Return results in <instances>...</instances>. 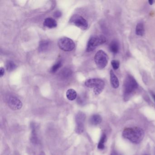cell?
<instances>
[{
	"instance_id": "cell-1",
	"label": "cell",
	"mask_w": 155,
	"mask_h": 155,
	"mask_svg": "<svg viewBox=\"0 0 155 155\" xmlns=\"http://www.w3.org/2000/svg\"><path fill=\"white\" fill-rule=\"evenodd\" d=\"M144 135V131L139 127L126 128L122 133L124 138L135 144L140 143L143 140Z\"/></svg>"
},
{
	"instance_id": "cell-2",
	"label": "cell",
	"mask_w": 155,
	"mask_h": 155,
	"mask_svg": "<svg viewBox=\"0 0 155 155\" xmlns=\"http://www.w3.org/2000/svg\"><path fill=\"white\" fill-rule=\"evenodd\" d=\"M138 87V84L132 76L128 74L126 76L123 84V93L125 100H127L136 91Z\"/></svg>"
},
{
	"instance_id": "cell-3",
	"label": "cell",
	"mask_w": 155,
	"mask_h": 155,
	"mask_svg": "<svg viewBox=\"0 0 155 155\" xmlns=\"http://www.w3.org/2000/svg\"><path fill=\"white\" fill-rule=\"evenodd\" d=\"M85 85L88 88H93L94 93L99 95L102 92L105 87V82L99 78L88 79L85 81Z\"/></svg>"
},
{
	"instance_id": "cell-4",
	"label": "cell",
	"mask_w": 155,
	"mask_h": 155,
	"mask_svg": "<svg viewBox=\"0 0 155 155\" xmlns=\"http://www.w3.org/2000/svg\"><path fill=\"white\" fill-rule=\"evenodd\" d=\"M106 39L103 35H97L91 36L87 42L86 51L87 52H91L100 45L106 43Z\"/></svg>"
},
{
	"instance_id": "cell-5",
	"label": "cell",
	"mask_w": 155,
	"mask_h": 155,
	"mask_svg": "<svg viewBox=\"0 0 155 155\" xmlns=\"http://www.w3.org/2000/svg\"><path fill=\"white\" fill-rule=\"evenodd\" d=\"M94 60L97 67L99 69H103L108 64V56L103 50H99L95 54Z\"/></svg>"
},
{
	"instance_id": "cell-6",
	"label": "cell",
	"mask_w": 155,
	"mask_h": 155,
	"mask_svg": "<svg viewBox=\"0 0 155 155\" xmlns=\"http://www.w3.org/2000/svg\"><path fill=\"white\" fill-rule=\"evenodd\" d=\"M69 22L82 30H86L88 28V24L87 21L78 14L73 15L70 19Z\"/></svg>"
},
{
	"instance_id": "cell-7",
	"label": "cell",
	"mask_w": 155,
	"mask_h": 155,
	"mask_svg": "<svg viewBox=\"0 0 155 155\" xmlns=\"http://www.w3.org/2000/svg\"><path fill=\"white\" fill-rule=\"evenodd\" d=\"M58 46L60 49L65 51H71L75 47L73 40L66 37L60 38L58 41Z\"/></svg>"
},
{
	"instance_id": "cell-8",
	"label": "cell",
	"mask_w": 155,
	"mask_h": 155,
	"mask_svg": "<svg viewBox=\"0 0 155 155\" xmlns=\"http://www.w3.org/2000/svg\"><path fill=\"white\" fill-rule=\"evenodd\" d=\"M85 120H86V115L84 113L80 112L76 115V132L78 134H81L84 131Z\"/></svg>"
},
{
	"instance_id": "cell-9",
	"label": "cell",
	"mask_w": 155,
	"mask_h": 155,
	"mask_svg": "<svg viewBox=\"0 0 155 155\" xmlns=\"http://www.w3.org/2000/svg\"><path fill=\"white\" fill-rule=\"evenodd\" d=\"M7 103L10 108L15 111L20 110L22 107L21 101L17 97L13 96H9Z\"/></svg>"
},
{
	"instance_id": "cell-10",
	"label": "cell",
	"mask_w": 155,
	"mask_h": 155,
	"mask_svg": "<svg viewBox=\"0 0 155 155\" xmlns=\"http://www.w3.org/2000/svg\"><path fill=\"white\" fill-rule=\"evenodd\" d=\"M110 82L112 87L115 89L118 88L120 85L119 80L112 70H110Z\"/></svg>"
},
{
	"instance_id": "cell-11",
	"label": "cell",
	"mask_w": 155,
	"mask_h": 155,
	"mask_svg": "<svg viewBox=\"0 0 155 155\" xmlns=\"http://www.w3.org/2000/svg\"><path fill=\"white\" fill-rule=\"evenodd\" d=\"M43 25L48 28H54L57 26V22L55 19L51 17H48L44 20Z\"/></svg>"
},
{
	"instance_id": "cell-12",
	"label": "cell",
	"mask_w": 155,
	"mask_h": 155,
	"mask_svg": "<svg viewBox=\"0 0 155 155\" xmlns=\"http://www.w3.org/2000/svg\"><path fill=\"white\" fill-rule=\"evenodd\" d=\"M50 41L47 40H42L39 43L38 50L40 52H45L47 51L50 46Z\"/></svg>"
},
{
	"instance_id": "cell-13",
	"label": "cell",
	"mask_w": 155,
	"mask_h": 155,
	"mask_svg": "<svg viewBox=\"0 0 155 155\" xmlns=\"http://www.w3.org/2000/svg\"><path fill=\"white\" fill-rule=\"evenodd\" d=\"M109 49L110 51L114 54L118 53L119 50V45L118 41L116 40H114L111 41L109 46Z\"/></svg>"
},
{
	"instance_id": "cell-14",
	"label": "cell",
	"mask_w": 155,
	"mask_h": 155,
	"mask_svg": "<svg viewBox=\"0 0 155 155\" xmlns=\"http://www.w3.org/2000/svg\"><path fill=\"white\" fill-rule=\"evenodd\" d=\"M102 121V118L98 114L92 115L90 118V122L92 125H97L100 124Z\"/></svg>"
},
{
	"instance_id": "cell-15",
	"label": "cell",
	"mask_w": 155,
	"mask_h": 155,
	"mask_svg": "<svg viewBox=\"0 0 155 155\" xmlns=\"http://www.w3.org/2000/svg\"><path fill=\"white\" fill-rule=\"evenodd\" d=\"M145 33L144 24L142 22H140L137 24L136 28V34L139 36H143Z\"/></svg>"
},
{
	"instance_id": "cell-16",
	"label": "cell",
	"mask_w": 155,
	"mask_h": 155,
	"mask_svg": "<svg viewBox=\"0 0 155 155\" xmlns=\"http://www.w3.org/2000/svg\"><path fill=\"white\" fill-rule=\"evenodd\" d=\"M66 97L70 101H73L77 97V93L73 89H70L67 90L66 93Z\"/></svg>"
},
{
	"instance_id": "cell-17",
	"label": "cell",
	"mask_w": 155,
	"mask_h": 155,
	"mask_svg": "<svg viewBox=\"0 0 155 155\" xmlns=\"http://www.w3.org/2000/svg\"><path fill=\"white\" fill-rule=\"evenodd\" d=\"M6 69L7 71H12L15 70L16 67V65L13 61H8L6 63Z\"/></svg>"
},
{
	"instance_id": "cell-18",
	"label": "cell",
	"mask_w": 155,
	"mask_h": 155,
	"mask_svg": "<svg viewBox=\"0 0 155 155\" xmlns=\"http://www.w3.org/2000/svg\"><path fill=\"white\" fill-rule=\"evenodd\" d=\"M106 134H103L100 139V141L98 145V148L99 149H103L105 147L104 143L106 141Z\"/></svg>"
},
{
	"instance_id": "cell-19",
	"label": "cell",
	"mask_w": 155,
	"mask_h": 155,
	"mask_svg": "<svg viewBox=\"0 0 155 155\" xmlns=\"http://www.w3.org/2000/svg\"><path fill=\"white\" fill-rule=\"evenodd\" d=\"M62 63L61 61H57L56 64H54L53 66H52L51 70L50 72L52 73H54L58 71V69L61 67Z\"/></svg>"
},
{
	"instance_id": "cell-20",
	"label": "cell",
	"mask_w": 155,
	"mask_h": 155,
	"mask_svg": "<svg viewBox=\"0 0 155 155\" xmlns=\"http://www.w3.org/2000/svg\"><path fill=\"white\" fill-rule=\"evenodd\" d=\"M72 71L69 69H65L63 70L61 73V76L62 78H66L71 76Z\"/></svg>"
},
{
	"instance_id": "cell-21",
	"label": "cell",
	"mask_w": 155,
	"mask_h": 155,
	"mask_svg": "<svg viewBox=\"0 0 155 155\" xmlns=\"http://www.w3.org/2000/svg\"><path fill=\"white\" fill-rule=\"evenodd\" d=\"M111 66L112 68L115 70H117L120 66V61L118 60H113L111 61Z\"/></svg>"
},
{
	"instance_id": "cell-22",
	"label": "cell",
	"mask_w": 155,
	"mask_h": 155,
	"mask_svg": "<svg viewBox=\"0 0 155 155\" xmlns=\"http://www.w3.org/2000/svg\"><path fill=\"white\" fill-rule=\"evenodd\" d=\"M61 16V11H56L54 13V16H55L56 17H57V18H59L60 16Z\"/></svg>"
},
{
	"instance_id": "cell-23",
	"label": "cell",
	"mask_w": 155,
	"mask_h": 155,
	"mask_svg": "<svg viewBox=\"0 0 155 155\" xmlns=\"http://www.w3.org/2000/svg\"><path fill=\"white\" fill-rule=\"evenodd\" d=\"M5 73V70L3 67H1L0 68V76L1 77H2L4 76Z\"/></svg>"
},
{
	"instance_id": "cell-24",
	"label": "cell",
	"mask_w": 155,
	"mask_h": 155,
	"mask_svg": "<svg viewBox=\"0 0 155 155\" xmlns=\"http://www.w3.org/2000/svg\"><path fill=\"white\" fill-rule=\"evenodd\" d=\"M110 155H121V154H120V153H118L117 151H113Z\"/></svg>"
},
{
	"instance_id": "cell-25",
	"label": "cell",
	"mask_w": 155,
	"mask_h": 155,
	"mask_svg": "<svg viewBox=\"0 0 155 155\" xmlns=\"http://www.w3.org/2000/svg\"><path fill=\"white\" fill-rule=\"evenodd\" d=\"M148 2H149L150 5H152V4H153L154 1H153V0H149V1H148Z\"/></svg>"
},
{
	"instance_id": "cell-26",
	"label": "cell",
	"mask_w": 155,
	"mask_h": 155,
	"mask_svg": "<svg viewBox=\"0 0 155 155\" xmlns=\"http://www.w3.org/2000/svg\"><path fill=\"white\" fill-rule=\"evenodd\" d=\"M151 95H152V97H153V99H154V101H155V94H154V93H152Z\"/></svg>"
},
{
	"instance_id": "cell-27",
	"label": "cell",
	"mask_w": 155,
	"mask_h": 155,
	"mask_svg": "<svg viewBox=\"0 0 155 155\" xmlns=\"http://www.w3.org/2000/svg\"><path fill=\"white\" fill-rule=\"evenodd\" d=\"M40 155H45V153L43 151H41V153H40Z\"/></svg>"
},
{
	"instance_id": "cell-28",
	"label": "cell",
	"mask_w": 155,
	"mask_h": 155,
	"mask_svg": "<svg viewBox=\"0 0 155 155\" xmlns=\"http://www.w3.org/2000/svg\"></svg>"
}]
</instances>
